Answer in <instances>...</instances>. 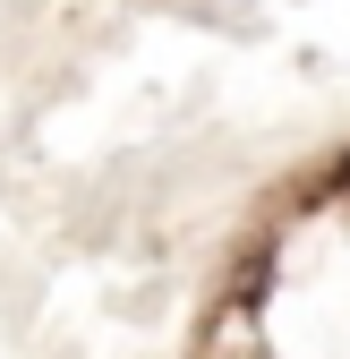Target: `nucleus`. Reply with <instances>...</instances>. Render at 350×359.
Returning <instances> with one entry per match:
<instances>
[{
  "mask_svg": "<svg viewBox=\"0 0 350 359\" xmlns=\"http://www.w3.org/2000/svg\"><path fill=\"white\" fill-rule=\"evenodd\" d=\"M333 180H342V189H350V154H342V171H333Z\"/></svg>",
  "mask_w": 350,
  "mask_h": 359,
  "instance_id": "obj_1",
  "label": "nucleus"
}]
</instances>
